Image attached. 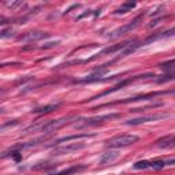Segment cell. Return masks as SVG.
<instances>
[{
  "mask_svg": "<svg viewBox=\"0 0 175 175\" xmlns=\"http://www.w3.org/2000/svg\"><path fill=\"white\" fill-rule=\"evenodd\" d=\"M157 147L163 148V149H173L175 147V137L174 134H170V136L164 137V138H160L157 141Z\"/></svg>",
  "mask_w": 175,
  "mask_h": 175,
  "instance_id": "8fae6325",
  "label": "cell"
},
{
  "mask_svg": "<svg viewBox=\"0 0 175 175\" xmlns=\"http://www.w3.org/2000/svg\"><path fill=\"white\" fill-rule=\"evenodd\" d=\"M134 168H136V170H145V168H149V162H147V160L137 162L136 164H134Z\"/></svg>",
  "mask_w": 175,
  "mask_h": 175,
  "instance_id": "ac0fdd59",
  "label": "cell"
},
{
  "mask_svg": "<svg viewBox=\"0 0 175 175\" xmlns=\"http://www.w3.org/2000/svg\"><path fill=\"white\" fill-rule=\"evenodd\" d=\"M174 65H175V62H174L173 59H171V60H168V62L160 63L159 67H160V69H162V70H164V71H173V70H174V67H175Z\"/></svg>",
  "mask_w": 175,
  "mask_h": 175,
  "instance_id": "2e32d148",
  "label": "cell"
},
{
  "mask_svg": "<svg viewBox=\"0 0 175 175\" xmlns=\"http://www.w3.org/2000/svg\"><path fill=\"white\" fill-rule=\"evenodd\" d=\"M166 166V160H153V162L149 163V167L155 168V170H159V168H163Z\"/></svg>",
  "mask_w": 175,
  "mask_h": 175,
  "instance_id": "e0dca14e",
  "label": "cell"
},
{
  "mask_svg": "<svg viewBox=\"0 0 175 175\" xmlns=\"http://www.w3.org/2000/svg\"><path fill=\"white\" fill-rule=\"evenodd\" d=\"M164 18H167V17H162V18H157V19H155V21H152L149 23V28H153V26H156L157 23H160V21H163Z\"/></svg>",
  "mask_w": 175,
  "mask_h": 175,
  "instance_id": "7402d4cb",
  "label": "cell"
},
{
  "mask_svg": "<svg viewBox=\"0 0 175 175\" xmlns=\"http://www.w3.org/2000/svg\"><path fill=\"white\" fill-rule=\"evenodd\" d=\"M10 36H13V29H7V30H3L2 33H0V37L2 39H6V37H10Z\"/></svg>",
  "mask_w": 175,
  "mask_h": 175,
  "instance_id": "44dd1931",
  "label": "cell"
},
{
  "mask_svg": "<svg viewBox=\"0 0 175 175\" xmlns=\"http://www.w3.org/2000/svg\"><path fill=\"white\" fill-rule=\"evenodd\" d=\"M138 137L133 136V134H122V136H115L111 140L106 142L107 148H114V149H119V148H125V147H130V145L136 144L138 141Z\"/></svg>",
  "mask_w": 175,
  "mask_h": 175,
  "instance_id": "7a4b0ae2",
  "label": "cell"
},
{
  "mask_svg": "<svg viewBox=\"0 0 175 175\" xmlns=\"http://www.w3.org/2000/svg\"><path fill=\"white\" fill-rule=\"evenodd\" d=\"M60 41H51V43H47L44 44V45H41V49H48V48H54V47H56L58 44H59Z\"/></svg>",
  "mask_w": 175,
  "mask_h": 175,
  "instance_id": "ffe728a7",
  "label": "cell"
},
{
  "mask_svg": "<svg viewBox=\"0 0 175 175\" xmlns=\"http://www.w3.org/2000/svg\"><path fill=\"white\" fill-rule=\"evenodd\" d=\"M166 93H173V90H168V92H164V90H160V92L148 93V95H140V96H134V97L125 99V100H118V101H112V103L101 104V106H100V108H103V107H108V106H114V104H125V103H130V101H137V100H149V99H153V97H156V96H160V95H166Z\"/></svg>",
  "mask_w": 175,
  "mask_h": 175,
  "instance_id": "5b68a950",
  "label": "cell"
},
{
  "mask_svg": "<svg viewBox=\"0 0 175 175\" xmlns=\"http://www.w3.org/2000/svg\"><path fill=\"white\" fill-rule=\"evenodd\" d=\"M142 18H144V14H140V15L136 17V18H134L131 22L126 23V25L121 26V28H118V29H115L114 32H111L108 36H107V39H108V40H116V39H119L121 36H123V34L129 33V32H131L133 29H136L137 26L141 23Z\"/></svg>",
  "mask_w": 175,
  "mask_h": 175,
  "instance_id": "3957f363",
  "label": "cell"
},
{
  "mask_svg": "<svg viewBox=\"0 0 175 175\" xmlns=\"http://www.w3.org/2000/svg\"><path fill=\"white\" fill-rule=\"evenodd\" d=\"M121 118V114H107V115H100V116H92V118H80L75 119L74 127L75 129H85V127H92V126H97L100 123H104L107 121L111 119H116Z\"/></svg>",
  "mask_w": 175,
  "mask_h": 175,
  "instance_id": "6da1fadb",
  "label": "cell"
},
{
  "mask_svg": "<svg viewBox=\"0 0 175 175\" xmlns=\"http://www.w3.org/2000/svg\"><path fill=\"white\" fill-rule=\"evenodd\" d=\"M118 156H119L118 151H110V152L104 153L103 156L100 157V164H108V163H112Z\"/></svg>",
  "mask_w": 175,
  "mask_h": 175,
  "instance_id": "7c38bea8",
  "label": "cell"
},
{
  "mask_svg": "<svg viewBox=\"0 0 175 175\" xmlns=\"http://www.w3.org/2000/svg\"><path fill=\"white\" fill-rule=\"evenodd\" d=\"M18 123H19V121H18V119H15V121L7 122V123H4V125H0V131H2V130H4V129H7V127L15 126V125H18Z\"/></svg>",
  "mask_w": 175,
  "mask_h": 175,
  "instance_id": "d6986e66",
  "label": "cell"
},
{
  "mask_svg": "<svg viewBox=\"0 0 175 175\" xmlns=\"http://www.w3.org/2000/svg\"><path fill=\"white\" fill-rule=\"evenodd\" d=\"M174 34V29H170L167 32H159V33H155L152 36H149L148 39H145L144 41H141V45H147V44L152 43V41H156V40H160V39H166V37H171Z\"/></svg>",
  "mask_w": 175,
  "mask_h": 175,
  "instance_id": "9c48e42d",
  "label": "cell"
},
{
  "mask_svg": "<svg viewBox=\"0 0 175 175\" xmlns=\"http://www.w3.org/2000/svg\"><path fill=\"white\" fill-rule=\"evenodd\" d=\"M136 6H137L136 2H126L123 6H121V8H118L115 11V14H125L127 11H131V8H134Z\"/></svg>",
  "mask_w": 175,
  "mask_h": 175,
  "instance_id": "9a60e30c",
  "label": "cell"
},
{
  "mask_svg": "<svg viewBox=\"0 0 175 175\" xmlns=\"http://www.w3.org/2000/svg\"><path fill=\"white\" fill-rule=\"evenodd\" d=\"M3 112H4V110H2V108H0V114H3Z\"/></svg>",
  "mask_w": 175,
  "mask_h": 175,
  "instance_id": "603a6c76",
  "label": "cell"
},
{
  "mask_svg": "<svg viewBox=\"0 0 175 175\" xmlns=\"http://www.w3.org/2000/svg\"><path fill=\"white\" fill-rule=\"evenodd\" d=\"M85 168H86V166H85V164H78V166H73V167L67 168V170H63V171H60V173L54 174V175H71V174L78 173V171L85 170Z\"/></svg>",
  "mask_w": 175,
  "mask_h": 175,
  "instance_id": "4fadbf2b",
  "label": "cell"
},
{
  "mask_svg": "<svg viewBox=\"0 0 175 175\" xmlns=\"http://www.w3.org/2000/svg\"><path fill=\"white\" fill-rule=\"evenodd\" d=\"M167 115H153V116H141V118H136V119H130L126 122V125L130 126H136V125H141V123H147V122H152L160 118H166Z\"/></svg>",
  "mask_w": 175,
  "mask_h": 175,
  "instance_id": "30bf717a",
  "label": "cell"
},
{
  "mask_svg": "<svg viewBox=\"0 0 175 175\" xmlns=\"http://www.w3.org/2000/svg\"><path fill=\"white\" fill-rule=\"evenodd\" d=\"M86 145L84 142H73L70 145H63V147H54L52 155H67L73 152H78L80 149H84Z\"/></svg>",
  "mask_w": 175,
  "mask_h": 175,
  "instance_id": "52a82bcc",
  "label": "cell"
},
{
  "mask_svg": "<svg viewBox=\"0 0 175 175\" xmlns=\"http://www.w3.org/2000/svg\"><path fill=\"white\" fill-rule=\"evenodd\" d=\"M96 134H74V136H69V137H63V138H59L56 140V141L51 142V144L48 145V147H58V145H60L62 142H69L71 141V140H82V138H90V137H95Z\"/></svg>",
  "mask_w": 175,
  "mask_h": 175,
  "instance_id": "ba28073f",
  "label": "cell"
},
{
  "mask_svg": "<svg viewBox=\"0 0 175 175\" xmlns=\"http://www.w3.org/2000/svg\"><path fill=\"white\" fill-rule=\"evenodd\" d=\"M59 107V104H49V106H44V107H39V108H34L32 112L33 114H49L52 111H55Z\"/></svg>",
  "mask_w": 175,
  "mask_h": 175,
  "instance_id": "5bb4252c",
  "label": "cell"
},
{
  "mask_svg": "<svg viewBox=\"0 0 175 175\" xmlns=\"http://www.w3.org/2000/svg\"><path fill=\"white\" fill-rule=\"evenodd\" d=\"M47 37H49V33H47V32H41V30H34V32H28V33L19 36L18 41L30 44V43L40 41V40H43V39H47Z\"/></svg>",
  "mask_w": 175,
  "mask_h": 175,
  "instance_id": "8992f818",
  "label": "cell"
},
{
  "mask_svg": "<svg viewBox=\"0 0 175 175\" xmlns=\"http://www.w3.org/2000/svg\"><path fill=\"white\" fill-rule=\"evenodd\" d=\"M147 77H156V75H153V74H142V75H136V77H133V78H126V80H123L122 82L116 84V85L114 86V88H110V89L104 90L103 93H100L99 96H95V97L89 99V101H90V100H95V99H99V97H103V96H107V95H110V93H114V92H116V90L122 89L123 86H126V85H129V84H131L133 81H136V80H141V78H147Z\"/></svg>",
  "mask_w": 175,
  "mask_h": 175,
  "instance_id": "277c9868",
  "label": "cell"
}]
</instances>
